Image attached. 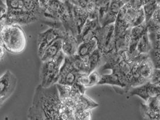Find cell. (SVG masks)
Masks as SVG:
<instances>
[{"label":"cell","mask_w":160,"mask_h":120,"mask_svg":"<svg viewBox=\"0 0 160 120\" xmlns=\"http://www.w3.org/2000/svg\"><path fill=\"white\" fill-rule=\"evenodd\" d=\"M151 48V43L149 38L148 32L147 31L139 38L136 45V51L139 53L148 54Z\"/></svg>","instance_id":"cell-23"},{"label":"cell","mask_w":160,"mask_h":120,"mask_svg":"<svg viewBox=\"0 0 160 120\" xmlns=\"http://www.w3.org/2000/svg\"><path fill=\"white\" fill-rule=\"evenodd\" d=\"M145 4V0H130L126 4L127 8L140 9Z\"/></svg>","instance_id":"cell-32"},{"label":"cell","mask_w":160,"mask_h":120,"mask_svg":"<svg viewBox=\"0 0 160 120\" xmlns=\"http://www.w3.org/2000/svg\"><path fill=\"white\" fill-rule=\"evenodd\" d=\"M140 113L142 117L145 120H159L160 118V112L155 111L145 104H141Z\"/></svg>","instance_id":"cell-26"},{"label":"cell","mask_w":160,"mask_h":120,"mask_svg":"<svg viewBox=\"0 0 160 120\" xmlns=\"http://www.w3.org/2000/svg\"><path fill=\"white\" fill-rule=\"evenodd\" d=\"M145 105L157 112H160V96L149 98L145 102Z\"/></svg>","instance_id":"cell-29"},{"label":"cell","mask_w":160,"mask_h":120,"mask_svg":"<svg viewBox=\"0 0 160 120\" xmlns=\"http://www.w3.org/2000/svg\"><path fill=\"white\" fill-rule=\"evenodd\" d=\"M98 25H99L97 19H88L87 21L83 26L79 34L76 36L78 43L79 44L83 42L88 41L94 38L95 30Z\"/></svg>","instance_id":"cell-12"},{"label":"cell","mask_w":160,"mask_h":120,"mask_svg":"<svg viewBox=\"0 0 160 120\" xmlns=\"http://www.w3.org/2000/svg\"><path fill=\"white\" fill-rule=\"evenodd\" d=\"M98 85H115L122 88H126V85L122 79L117 73L113 71H112V73L109 75L100 74Z\"/></svg>","instance_id":"cell-18"},{"label":"cell","mask_w":160,"mask_h":120,"mask_svg":"<svg viewBox=\"0 0 160 120\" xmlns=\"http://www.w3.org/2000/svg\"><path fill=\"white\" fill-rule=\"evenodd\" d=\"M110 1L111 0H95L97 8L98 22L101 27L108 14Z\"/></svg>","instance_id":"cell-21"},{"label":"cell","mask_w":160,"mask_h":120,"mask_svg":"<svg viewBox=\"0 0 160 120\" xmlns=\"http://www.w3.org/2000/svg\"><path fill=\"white\" fill-rule=\"evenodd\" d=\"M31 120H74V113L62 104L57 85L37 87L27 114Z\"/></svg>","instance_id":"cell-1"},{"label":"cell","mask_w":160,"mask_h":120,"mask_svg":"<svg viewBox=\"0 0 160 120\" xmlns=\"http://www.w3.org/2000/svg\"><path fill=\"white\" fill-rule=\"evenodd\" d=\"M60 1H62V0H60Z\"/></svg>","instance_id":"cell-36"},{"label":"cell","mask_w":160,"mask_h":120,"mask_svg":"<svg viewBox=\"0 0 160 120\" xmlns=\"http://www.w3.org/2000/svg\"><path fill=\"white\" fill-rule=\"evenodd\" d=\"M65 32L63 28L51 27L45 31L39 33L37 38L38 57H40L44 50L55 40L63 38Z\"/></svg>","instance_id":"cell-5"},{"label":"cell","mask_w":160,"mask_h":120,"mask_svg":"<svg viewBox=\"0 0 160 120\" xmlns=\"http://www.w3.org/2000/svg\"><path fill=\"white\" fill-rule=\"evenodd\" d=\"M67 57L68 58V60L70 61L73 69L76 72L88 73L83 59L79 55H78L76 53L73 56Z\"/></svg>","instance_id":"cell-25"},{"label":"cell","mask_w":160,"mask_h":120,"mask_svg":"<svg viewBox=\"0 0 160 120\" xmlns=\"http://www.w3.org/2000/svg\"><path fill=\"white\" fill-rule=\"evenodd\" d=\"M0 39L6 50L14 55L23 52L27 46L24 30L18 24H6L0 31Z\"/></svg>","instance_id":"cell-2"},{"label":"cell","mask_w":160,"mask_h":120,"mask_svg":"<svg viewBox=\"0 0 160 120\" xmlns=\"http://www.w3.org/2000/svg\"><path fill=\"white\" fill-rule=\"evenodd\" d=\"M94 38L97 43V48L102 55L115 51L114 23L103 27L98 25L95 30Z\"/></svg>","instance_id":"cell-4"},{"label":"cell","mask_w":160,"mask_h":120,"mask_svg":"<svg viewBox=\"0 0 160 120\" xmlns=\"http://www.w3.org/2000/svg\"><path fill=\"white\" fill-rule=\"evenodd\" d=\"M129 90L131 96H137L145 102L149 98L160 96V85L152 84L149 81Z\"/></svg>","instance_id":"cell-8"},{"label":"cell","mask_w":160,"mask_h":120,"mask_svg":"<svg viewBox=\"0 0 160 120\" xmlns=\"http://www.w3.org/2000/svg\"><path fill=\"white\" fill-rule=\"evenodd\" d=\"M130 43V28L127 30L124 34L115 38V51L122 53L127 51L129 48Z\"/></svg>","instance_id":"cell-19"},{"label":"cell","mask_w":160,"mask_h":120,"mask_svg":"<svg viewBox=\"0 0 160 120\" xmlns=\"http://www.w3.org/2000/svg\"><path fill=\"white\" fill-rule=\"evenodd\" d=\"M101 60L102 53L97 48L88 56V68L89 73L98 68L101 62Z\"/></svg>","instance_id":"cell-22"},{"label":"cell","mask_w":160,"mask_h":120,"mask_svg":"<svg viewBox=\"0 0 160 120\" xmlns=\"http://www.w3.org/2000/svg\"><path fill=\"white\" fill-rule=\"evenodd\" d=\"M124 5L125 4L122 0H111L108 14L102 27L115 22L118 13Z\"/></svg>","instance_id":"cell-16"},{"label":"cell","mask_w":160,"mask_h":120,"mask_svg":"<svg viewBox=\"0 0 160 120\" xmlns=\"http://www.w3.org/2000/svg\"><path fill=\"white\" fill-rule=\"evenodd\" d=\"M65 58V55L61 51L52 60L42 62L40 68V85L43 87H49L57 83L59 70Z\"/></svg>","instance_id":"cell-3"},{"label":"cell","mask_w":160,"mask_h":120,"mask_svg":"<svg viewBox=\"0 0 160 120\" xmlns=\"http://www.w3.org/2000/svg\"><path fill=\"white\" fill-rule=\"evenodd\" d=\"M6 49L0 39V61L4 59L6 54Z\"/></svg>","instance_id":"cell-33"},{"label":"cell","mask_w":160,"mask_h":120,"mask_svg":"<svg viewBox=\"0 0 160 120\" xmlns=\"http://www.w3.org/2000/svg\"><path fill=\"white\" fill-rule=\"evenodd\" d=\"M127 10V7L125 4L117 15L114 22V35L115 38L122 36L127 30L130 28L126 20Z\"/></svg>","instance_id":"cell-13"},{"label":"cell","mask_w":160,"mask_h":120,"mask_svg":"<svg viewBox=\"0 0 160 120\" xmlns=\"http://www.w3.org/2000/svg\"><path fill=\"white\" fill-rule=\"evenodd\" d=\"M97 48V43L96 39L93 38L90 40L79 43L77 50V54L82 58L90 55Z\"/></svg>","instance_id":"cell-20"},{"label":"cell","mask_w":160,"mask_h":120,"mask_svg":"<svg viewBox=\"0 0 160 120\" xmlns=\"http://www.w3.org/2000/svg\"><path fill=\"white\" fill-rule=\"evenodd\" d=\"M160 7V0H151L143 6L142 10L145 15V22H147L151 18L154 12Z\"/></svg>","instance_id":"cell-24"},{"label":"cell","mask_w":160,"mask_h":120,"mask_svg":"<svg viewBox=\"0 0 160 120\" xmlns=\"http://www.w3.org/2000/svg\"><path fill=\"white\" fill-rule=\"evenodd\" d=\"M62 38H59L49 45L44 51L42 55L40 57L42 62L52 60L57 56L61 51Z\"/></svg>","instance_id":"cell-17"},{"label":"cell","mask_w":160,"mask_h":120,"mask_svg":"<svg viewBox=\"0 0 160 120\" xmlns=\"http://www.w3.org/2000/svg\"><path fill=\"white\" fill-rule=\"evenodd\" d=\"M92 117V110L76 109L74 112V120H90Z\"/></svg>","instance_id":"cell-27"},{"label":"cell","mask_w":160,"mask_h":120,"mask_svg":"<svg viewBox=\"0 0 160 120\" xmlns=\"http://www.w3.org/2000/svg\"><path fill=\"white\" fill-rule=\"evenodd\" d=\"M132 67L133 64L131 62L122 59L115 67L111 70L112 71L117 73L121 77L126 85V88L128 90L131 79Z\"/></svg>","instance_id":"cell-11"},{"label":"cell","mask_w":160,"mask_h":120,"mask_svg":"<svg viewBox=\"0 0 160 120\" xmlns=\"http://www.w3.org/2000/svg\"><path fill=\"white\" fill-rule=\"evenodd\" d=\"M126 20L130 28L145 22V15L142 8L140 9H134L127 8Z\"/></svg>","instance_id":"cell-15"},{"label":"cell","mask_w":160,"mask_h":120,"mask_svg":"<svg viewBox=\"0 0 160 120\" xmlns=\"http://www.w3.org/2000/svg\"><path fill=\"white\" fill-rule=\"evenodd\" d=\"M122 2H124V4H127L130 0H122Z\"/></svg>","instance_id":"cell-35"},{"label":"cell","mask_w":160,"mask_h":120,"mask_svg":"<svg viewBox=\"0 0 160 120\" xmlns=\"http://www.w3.org/2000/svg\"><path fill=\"white\" fill-rule=\"evenodd\" d=\"M38 1L39 3H40V7L43 9L50 0H38Z\"/></svg>","instance_id":"cell-34"},{"label":"cell","mask_w":160,"mask_h":120,"mask_svg":"<svg viewBox=\"0 0 160 120\" xmlns=\"http://www.w3.org/2000/svg\"><path fill=\"white\" fill-rule=\"evenodd\" d=\"M70 8L72 21L76 36L79 34L83 26L88 19V15L85 8L74 5L68 0H64Z\"/></svg>","instance_id":"cell-9"},{"label":"cell","mask_w":160,"mask_h":120,"mask_svg":"<svg viewBox=\"0 0 160 120\" xmlns=\"http://www.w3.org/2000/svg\"><path fill=\"white\" fill-rule=\"evenodd\" d=\"M149 82L155 85H160V68H154L152 73L149 78Z\"/></svg>","instance_id":"cell-31"},{"label":"cell","mask_w":160,"mask_h":120,"mask_svg":"<svg viewBox=\"0 0 160 120\" xmlns=\"http://www.w3.org/2000/svg\"><path fill=\"white\" fill-rule=\"evenodd\" d=\"M155 68H160V48H152L148 53Z\"/></svg>","instance_id":"cell-28"},{"label":"cell","mask_w":160,"mask_h":120,"mask_svg":"<svg viewBox=\"0 0 160 120\" xmlns=\"http://www.w3.org/2000/svg\"><path fill=\"white\" fill-rule=\"evenodd\" d=\"M16 83V76L8 70L0 77V106L13 94Z\"/></svg>","instance_id":"cell-6"},{"label":"cell","mask_w":160,"mask_h":120,"mask_svg":"<svg viewBox=\"0 0 160 120\" xmlns=\"http://www.w3.org/2000/svg\"><path fill=\"white\" fill-rule=\"evenodd\" d=\"M78 73L73 69L68 58L65 56L63 63L62 64L59 70L57 83L60 85L75 87Z\"/></svg>","instance_id":"cell-7"},{"label":"cell","mask_w":160,"mask_h":120,"mask_svg":"<svg viewBox=\"0 0 160 120\" xmlns=\"http://www.w3.org/2000/svg\"><path fill=\"white\" fill-rule=\"evenodd\" d=\"M122 59V54L114 51L112 52L102 55L101 62L98 68H101L102 71L112 70Z\"/></svg>","instance_id":"cell-14"},{"label":"cell","mask_w":160,"mask_h":120,"mask_svg":"<svg viewBox=\"0 0 160 120\" xmlns=\"http://www.w3.org/2000/svg\"><path fill=\"white\" fill-rule=\"evenodd\" d=\"M100 73L96 69L88 73L90 87L98 85V83L100 80Z\"/></svg>","instance_id":"cell-30"},{"label":"cell","mask_w":160,"mask_h":120,"mask_svg":"<svg viewBox=\"0 0 160 120\" xmlns=\"http://www.w3.org/2000/svg\"><path fill=\"white\" fill-rule=\"evenodd\" d=\"M78 42L75 36L70 32H65L62 38L61 51L66 57H71L77 53Z\"/></svg>","instance_id":"cell-10"}]
</instances>
